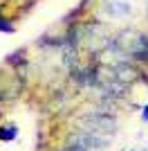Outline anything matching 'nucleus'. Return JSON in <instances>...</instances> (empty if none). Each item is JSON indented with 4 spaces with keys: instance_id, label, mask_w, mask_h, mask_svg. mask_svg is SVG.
Returning <instances> with one entry per match:
<instances>
[{
    "instance_id": "nucleus-1",
    "label": "nucleus",
    "mask_w": 148,
    "mask_h": 151,
    "mask_svg": "<svg viewBox=\"0 0 148 151\" xmlns=\"http://www.w3.org/2000/svg\"><path fill=\"white\" fill-rule=\"evenodd\" d=\"M83 124H85L83 131L99 135V133H105V131L112 133L115 126H117V122H115V117H110V115H105V113H94V115H85Z\"/></svg>"
},
{
    "instance_id": "nucleus-2",
    "label": "nucleus",
    "mask_w": 148,
    "mask_h": 151,
    "mask_svg": "<svg viewBox=\"0 0 148 151\" xmlns=\"http://www.w3.org/2000/svg\"><path fill=\"white\" fill-rule=\"evenodd\" d=\"M70 140L74 145L85 147V149H105V145H108V138H101V135H94V133H88V131L72 133Z\"/></svg>"
},
{
    "instance_id": "nucleus-3",
    "label": "nucleus",
    "mask_w": 148,
    "mask_h": 151,
    "mask_svg": "<svg viewBox=\"0 0 148 151\" xmlns=\"http://www.w3.org/2000/svg\"><path fill=\"white\" fill-rule=\"evenodd\" d=\"M130 59L135 63H144L148 65V34H139L135 38V45L130 50Z\"/></svg>"
},
{
    "instance_id": "nucleus-4",
    "label": "nucleus",
    "mask_w": 148,
    "mask_h": 151,
    "mask_svg": "<svg viewBox=\"0 0 148 151\" xmlns=\"http://www.w3.org/2000/svg\"><path fill=\"white\" fill-rule=\"evenodd\" d=\"M72 79L81 86H97L99 77H97V68H74L72 70Z\"/></svg>"
},
{
    "instance_id": "nucleus-5",
    "label": "nucleus",
    "mask_w": 148,
    "mask_h": 151,
    "mask_svg": "<svg viewBox=\"0 0 148 151\" xmlns=\"http://www.w3.org/2000/svg\"><path fill=\"white\" fill-rule=\"evenodd\" d=\"M103 9L110 16H115V18H121V16H126V14H130V2L128 0H105L103 2Z\"/></svg>"
},
{
    "instance_id": "nucleus-6",
    "label": "nucleus",
    "mask_w": 148,
    "mask_h": 151,
    "mask_svg": "<svg viewBox=\"0 0 148 151\" xmlns=\"http://www.w3.org/2000/svg\"><path fill=\"white\" fill-rule=\"evenodd\" d=\"M16 138H18V126L14 122L0 124V142H14Z\"/></svg>"
},
{
    "instance_id": "nucleus-7",
    "label": "nucleus",
    "mask_w": 148,
    "mask_h": 151,
    "mask_svg": "<svg viewBox=\"0 0 148 151\" xmlns=\"http://www.w3.org/2000/svg\"><path fill=\"white\" fill-rule=\"evenodd\" d=\"M0 32H5V34H14V32H16V25L9 23V20L2 16V18H0Z\"/></svg>"
},
{
    "instance_id": "nucleus-8",
    "label": "nucleus",
    "mask_w": 148,
    "mask_h": 151,
    "mask_svg": "<svg viewBox=\"0 0 148 151\" xmlns=\"http://www.w3.org/2000/svg\"><path fill=\"white\" fill-rule=\"evenodd\" d=\"M54 151H90V149H85V147H81V145H74V142H70V145H63V147H58V149H54Z\"/></svg>"
},
{
    "instance_id": "nucleus-9",
    "label": "nucleus",
    "mask_w": 148,
    "mask_h": 151,
    "mask_svg": "<svg viewBox=\"0 0 148 151\" xmlns=\"http://www.w3.org/2000/svg\"><path fill=\"white\" fill-rule=\"evenodd\" d=\"M139 117H142V122H148V104L142 108V115H139Z\"/></svg>"
},
{
    "instance_id": "nucleus-10",
    "label": "nucleus",
    "mask_w": 148,
    "mask_h": 151,
    "mask_svg": "<svg viewBox=\"0 0 148 151\" xmlns=\"http://www.w3.org/2000/svg\"><path fill=\"white\" fill-rule=\"evenodd\" d=\"M0 18H2V14H0Z\"/></svg>"
},
{
    "instance_id": "nucleus-11",
    "label": "nucleus",
    "mask_w": 148,
    "mask_h": 151,
    "mask_svg": "<svg viewBox=\"0 0 148 151\" xmlns=\"http://www.w3.org/2000/svg\"><path fill=\"white\" fill-rule=\"evenodd\" d=\"M142 151H146V149H142Z\"/></svg>"
},
{
    "instance_id": "nucleus-12",
    "label": "nucleus",
    "mask_w": 148,
    "mask_h": 151,
    "mask_svg": "<svg viewBox=\"0 0 148 151\" xmlns=\"http://www.w3.org/2000/svg\"><path fill=\"white\" fill-rule=\"evenodd\" d=\"M146 7H148V5H146Z\"/></svg>"
}]
</instances>
